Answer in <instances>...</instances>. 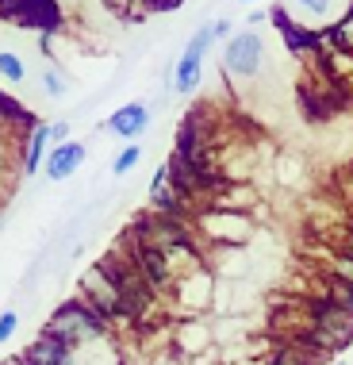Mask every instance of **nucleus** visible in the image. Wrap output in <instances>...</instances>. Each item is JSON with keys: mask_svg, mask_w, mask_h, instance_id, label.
I'll list each match as a JSON object with an SVG mask.
<instances>
[{"mask_svg": "<svg viewBox=\"0 0 353 365\" xmlns=\"http://www.w3.org/2000/svg\"><path fill=\"white\" fill-rule=\"evenodd\" d=\"M62 143H70V120L51 123V146H62Z\"/></svg>", "mask_w": 353, "mask_h": 365, "instance_id": "22", "label": "nucleus"}, {"mask_svg": "<svg viewBox=\"0 0 353 365\" xmlns=\"http://www.w3.org/2000/svg\"><path fill=\"white\" fill-rule=\"evenodd\" d=\"M0 365H23V358H19V354H12V358H0Z\"/></svg>", "mask_w": 353, "mask_h": 365, "instance_id": "25", "label": "nucleus"}, {"mask_svg": "<svg viewBox=\"0 0 353 365\" xmlns=\"http://www.w3.org/2000/svg\"><path fill=\"white\" fill-rule=\"evenodd\" d=\"M77 300H85L88 308H93V312L107 323V327L127 319V304H123L120 284H115V277L104 269L100 262H93V265L81 273V277H77Z\"/></svg>", "mask_w": 353, "mask_h": 365, "instance_id": "3", "label": "nucleus"}, {"mask_svg": "<svg viewBox=\"0 0 353 365\" xmlns=\"http://www.w3.org/2000/svg\"><path fill=\"white\" fill-rule=\"evenodd\" d=\"M273 24H277L284 46H288L292 54H319V51H322V35L307 31V27H300L296 19H288V12H284V8H273Z\"/></svg>", "mask_w": 353, "mask_h": 365, "instance_id": "11", "label": "nucleus"}, {"mask_svg": "<svg viewBox=\"0 0 353 365\" xmlns=\"http://www.w3.org/2000/svg\"><path fill=\"white\" fill-rule=\"evenodd\" d=\"M204 365H227V361H223V358H211V361H204Z\"/></svg>", "mask_w": 353, "mask_h": 365, "instance_id": "26", "label": "nucleus"}, {"mask_svg": "<svg viewBox=\"0 0 353 365\" xmlns=\"http://www.w3.org/2000/svg\"><path fill=\"white\" fill-rule=\"evenodd\" d=\"M334 365H346V361H334Z\"/></svg>", "mask_w": 353, "mask_h": 365, "instance_id": "27", "label": "nucleus"}, {"mask_svg": "<svg viewBox=\"0 0 353 365\" xmlns=\"http://www.w3.org/2000/svg\"><path fill=\"white\" fill-rule=\"evenodd\" d=\"M169 350L181 361H189V365L211 361V350H215L211 323L208 319H176L169 327Z\"/></svg>", "mask_w": 353, "mask_h": 365, "instance_id": "8", "label": "nucleus"}, {"mask_svg": "<svg viewBox=\"0 0 353 365\" xmlns=\"http://www.w3.org/2000/svg\"><path fill=\"white\" fill-rule=\"evenodd\" d=\"M0 81H8V85H23L27 81V66L16 51H0Z\"/></svg>", "mask_w": 353, "mask_h": 365, "instance_id": "15", "label": "nucleus"}, {"mask_svg": "<svg viewBox=\"0 0 353 365\" xmlns=\"http://www.w3.org/2000/svg\"><path fill=\"white\" fill-rule=\"evenodd\" d=\"M211 46H215L211 24H200V27L189 35V43H184V51H181V58H176V66H173V93H176V96L196 93V85H200V77H204V62H208V51H211Z\"/></svg>", "mask_w": 353, "mask_h": 365, "instance_id": "7", "label": "nucleus"}, {"mask_svg": "<svg viewBox=\"0 0 353 365\" xmlns=\"http://www.w3.org/2000/svg\"><path fill=\"white\" fill-rule=\"evenodd\" d=\"M338 254H349V258H353V231H349V239L342 242V250H338Z\"/></svg>", "mask_w": 353, "mask_h": 365, "instance_id": "24", "label": "nucleus"}, {"mask_svg": "<svg viewBox=\"0 0 353 365\" xmlns=\"http://www.w3.org/2000/svg\"><path fill=\"white\" fill-rule=\"evenodd\" d=\"M322 300H330V304H338V308H346L349 315H353V284H342V281H334L327 273V296Z\"/></svg>", "mask_w": 353, "mask_h": 365, "instance_id": "18", "label": "nucleus"}, {"mask_svg": "<svg viewBox=\"0 0 353 365\" xmlns=\"http://www.w3.org/2000/svg\"><path fill=\"white\" fill-rule=\"evenodd\" d=\"M0 127H12V131H27V135H31L38 127V120L16 101V96H8L4 88H0Z\"/></svg>", "mask_w": 353, "mask_h": 365, "instance_id": "14", "label": "nucleus"}, {"mask_svg": "<svg viewBox=\"0 0 353 365\" xmlns=\"http://www.w3.org/2000/svg\"><path fill=\"white\" fill-rule=\"evenodd\" d=\"M43 331H51L54 339L65 342V346L81 350V346H88V342L107 339V331H112V327H107V323H104L93 308H88L85 300L70 296V300H62V304H58V308L51 312V319H46Z\"/></svg>", "mask_w": 353, "mask_h": 365, "instance_id": "1", "label": "nucleus"}, {"mask_svg": "<svg viewBox=\"0 0 353 365\" xmlns=\"http://www.w3.org/2000/svg\"><path fill=\"white\" fill-rule=\"evenodd\" d=\"M19 331V312L16 308H8V312H0V346H4L8 339Z\"/></svg>", "mask_w": 353, "mask_h": 365, "instance_id": "21", "label": "nucleus"}, {"mask_svg": "<svg viewBox=\"0 0 353 365\" xmlns=\"http://www.w3.org/2000/svg\"><path fill=\"white\" fill-rule=\"evenodd\" d=\"M46 154H51V123H38L35 131L23 139V150H19V173L23 177L38 173V165L46 162Z\"/></svg>", "mask_w": 353, "mask_h": 365, "instance_id": "13", "label": "nucleus"}, {"mask_svg": "<svg viewBox=\"0 0 353 365\" xmlns=\"http://www.w3.org/2000/svg\"><path fill=\"white\" fill-rule=\"evenodd\" d=\"M19 358H23V365H73V346H65L51 331H38V339Z\"/></svg>", "mask_w": 353, "mask_h": 365, "instance_id": "12", "label": "nucleus"}, {"mask_svg": "<svg viewBox=\"0 0 353 365\" xmlns=\"http://www.w3.org/2000/svg\"><path fill=\"white\" fill-rule=\"evenodd\" d=\"M211 31H215V43H227V38L234 35L231 31V19H211Z\"/></svg>", "mask_w": 353, "mask_h": 365, "instance_id": "23", "label": "nucleus"}, {"mask_svg": "<svg viewBox=\"0 0 353 365\" xmlns=\"http://www.w3.org/2000/svg\"><path fill=\"white\" fill-rule=\"evenodd\" d=\"M88 158V146L85 143H62V146H51V154H46V181H70V177L85 165Z\"/></svg>", "mask_w": 353, "mask_h": 365, "instance_id": "10", "label": "nucleus"}, {"mask_svg": "<svg viewBox=\"0 0 353 365\" xmlns=\"http://www.w3.org/2000/svg\"><path fill=\"white\" fill-rule=\"evenodd\" d=\"M192 227H196V239L208 246V250H219V246L246 250V242L258 231L250 212H227V208H200L192 215Z\"/></svg>", "mask_w": 353, "mask_h": 365, "instance_id": "2", "label": "nucleus"}, {"mask_svg": "<svg viewBox=\"0 0 353 365\" xmlns=\"http://www.w3.org/2000/svg\"><path fill=\"white\" fill-rule=\"evenodd\" d=\"M150 120H154V112H150V104H146V101H127V104H120L104 120V131L115 135V139L135 143V139H142V135H146Z\"/></svg>", "mask_w": 353, "mask_h": 365, "instance_id": "9", "label": "nucleus"}, {"mask_svg": "<svg viewBox=\"0 0 353 365\" xmlns=\"http://www.w3.org/2000/svg\"><path fill=\"white\" fill-rule=\"evenodd\" d=\"M139 162H142V146H139V143H127L123 150L112 158V173H115V177H123V173H131Z\"/></svg>", "mask_w": 353, "mask_h": 365, "instance_id": "17", "label": "nucleus"}, {"mask_svg": "<svg viewBox=\"0 0 353 365\" xmlns=\"http://www.w3.org/2000/svg\"><path fill=\"white\" fill-rule=\"evenodd\" d=\"M265 70V38L261 31H234L227 43H223V73L234 77L238 85H253Z\"/></svg>", "mask_w": 353, "mask_h": 365, "instance_id": "6", "label": "nucleus"}, {"mask_svg": "<svg viewBox=\"0 0 353 365\" xmlns=\"http://www.w3.org/2000/svg\"><path fill=\"white\" fill-rule=\"evenodd\" d=\"M0 24L54 38L58 31H65V8L58 0H0Z\"/></svg>", "mask_w": 353, "mask_h": 365, "instance_id": "5", "label": "nucleus"}, {"mask_svg": "<svg viewBox=\"0 0 353 365\" xmlns=\"http://www.w3.org/2000/svg\"><path fill=\"white\" fill-rule=\"evenodd\" d=\"M181 8V0H146V4H139L142 16H169Z\"/></svg>", "mask_w": 353, "mask_h": 365, "instance_id": "20", "label": "nucleus"}, {"mask_svg": "<svg viewBox=\"0 0 353 365\" xmlns=\"http://www.w3.org/2000/svg\"><path fill=\"white\" fill-rule=\"evenodd\" d=\"M307 342L311 350H319V354H327V358H334V354H342L353 342V315L346 308H338V304H330V300H315V323H311V331H307Z\"/></svg>", "mask_w": 353, "mask_h": 365, "instance_id": "4", "label": "nucleus"}, {"mask_svg": "<svg viewBox=\"0 0 353 365\" xmlns=\"http://www.w3.org/2000/svg\"><path fill=\"white\" fill-rule=\"evenodd\" d=\"M330 277L342 281V284H353V258L349 254H334V258H330Z\"/></svg>", "mask_w": 353, "mask_h": 365, "instance_id": "19", "label": "nucleus"}, {"mask_svg": "<svg viewBox=\"0 0 353 365\" xmlns=\"http://www.w3.org/2000/svg\"><path fill=\"white\" fill-rule=\"evenodd\" d=\"M43 93L51 96V101H62V96L70 93V77H65V70L46 66V70H43Z\"/></svg>", "mask_w": 353, "mask_h": 365, "instance_id": "16", "label": "nucleus"}]
</instances>
